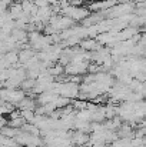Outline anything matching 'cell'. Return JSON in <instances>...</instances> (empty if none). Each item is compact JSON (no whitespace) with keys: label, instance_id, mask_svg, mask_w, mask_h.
I'll return each mask as SVG.
<instances>
[{"label":"cell","instance_id":"cell-1","mask_svg":"<svg viewBox=\"0 0 146 147\" xmlns=\"http://www.w3.org/2000/svg\"><path fill=\"white\" fill-rule=\"evenodd\" d=\"M22 100H24V94L20 90L16 89H9V90H3V101H9L12 104L20 103Z\"/></svg>","mask_w":146,"mask_h":147}]
</instances>
